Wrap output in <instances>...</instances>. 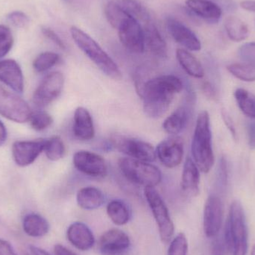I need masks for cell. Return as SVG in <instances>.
<instances>
[{
	"label": "cell",
	"mask_w": 255,
	"mask_h": 255,
	"mask_svg": "<svg viewBox=\"0 0 255 255\" xmlns=\"http://www.w3.org/2000/svg\"><path fill=\"white\" fill-rule=\"evenodd\" d=\"M193 161L201 172L208 173L214 164V154L212 147V133L209 114L203 111L196 121L191 144Z\"/></svg>",
	"instance_id": "obj_1"
},
{
	"label": "cell",
	"mask_w": 255,
	"mask_h": 255,
	"mask_svg": "<svg viewBox=\"0 0 255 255\" xmlns=\"http://www.w3.org/2000/svg\"><path fill=\"white\" fill-rule=\"evenodd\" d=\"M70 31L78 47L105 75L114 80L121 79L122 73L118 64L93 37L76 25L70 27Z\"/></svg>",
	"instance_id": "obj_2"
},
{
	"label": "cell",
	"mask_w": 255,
	"mask_h": 255,
	"mask_svg": "<svg viewBox=\"0 0 255 255\" xmlns=\"http://www.w3.org/2000/svg\"><path fill=\"white\" fill-rule=\"evenodd\" d=\"M224 235L232 255H247L248 227L244 208L239 201H234L231 205Z\"/></svg>",
	"instance_id": "obj_3"
},
{
	"label": "cell",
	"mask_w": 255,
	"mask_h": 255,
	"mask_svg": "<svg viewBox=\"0 0 255 255\" xmlns=\"http://www.w3.org/2000/svg\"><path fill=\"white\" fill-rule=\"evenodd\" d=\"M119 167L128 181L144 187H155L162 180L160 169L148 162L123 157L120 159Z\"/></svg>",
	"instance_id": "obj_4"
},
{
	"label": "cell",
	"mask_w": 255,
	"mask_h": 255,
	"mask_svg": "<svg viewBox=\"0 0 255 255\" xmlns=\"http://www.w3.org/2000/svg\"><path fill=\"white\" fill-rule=\"evenodd\" d=\"M144 194L158 227L160 240L168 244L172 240L175 228L167 207L155 187H145Z\"/></svg>",
	"instance_id": "obj_5"
},
{
	"label": "cell",
	"mask_w": 255,
	"mask_h": 255,
	"mask_svg": "<svg viewBox=\"0 0 255 255\" xmlns=\"http://www.w3.org/2000/svg\"><path fill=\"white\" fill-rule=\"evenodd\" d=\"M31 114L25 100L0 85V115L12 122L25 124L29 121Z\"/></svg>",
	"instance_id": "obj_6"
},
{
	"label": "cell",
	"mask_w": 255,
	"mask_h": 255,
	"mask_svg": "<svg viewBox=\"0 0 255 255\" xmlns=\"http://www.w3.org/2000/svg\"><path fill=\"white\" fill-rule=\"evenodd\" d=\"M64 76L60 72L46 75L33 94V103L37 108H44L56 100L62 92Z\"/></svg>",
	"instance_id": "obj_7"
},
{
	"label": "cell",
	"mask_w": 255,
	"mask_h": 255,
	"mask_svg": "<svg viewBox=\"0 0 255 255\" xmlns=\"http://www.w3.org/2000/svg\"><path fill=\"white\" fill-rule=\"evenodd\" d=\"M112 142L117 149L135 160L148 163L155 160V149L145 141L124 136H115L112 138Z\"/></svg>",
	"instance_id": "obj_8"
},
{
	"label": "cell",
	"mask_w": 255,
	"mask_h": 255,
	"mask_svg": "<svg viewBox=\"0 0 255 255\" xmlns=\"http://www.w3.org/2000/svg\"><path fill=\"white\" fill-rule=\"evenodd\" d=\"M175 94L162 90L145 88L139 94L143 101V111L150 118L157 119L166 114Z\"/></svg>",
	"instance_id": "obj_9"
},
{
	"label": "cell",
	"mask_w": 255,
	"mask_h": 255,
	"mask_svg": "<svg viewBox=\"0 0 255 255\" xmlns=\"http://www.w3.org/2000/svg\"><path fill=\"white\" fill-rule=\"evenodd\" d=\"M224 217V206L220 197L210 196L204 208V232L208 238H214L220 234Z\"/></svg>",
	"instance_id": "obj_10"
},
{
	"label": "cell",
	"mask_w": 255,
	"mask_h": 255,
	"mask_svg": "<svg viewBox=\"0 0 255 255\" xmlns=\"http://www.w3.org/2000/svg\"><path fill=\"white\" fill-rule=\"evenodd\" d=\"M156 157L166 167L172 169L179 166L184 156V141L182 138L172 135L163 139L155 149Z\"/></svg>",
	"instance_id": "obj_11"
},
{
	"label": "cell",
	"mask_w": 255,
	"mask_h": 255,
	"mask_svg": "<svg viewBox=\"0 0 255 255\" xmlns=\"http://www.w3.org/2000/svg\"><path fill=\"white\" fill-rule=\"evenodd\" d=\"M73 160L76 169L88 176L103 178L107 174L106 160L96 153L81 150L75 153Z\"/></svg>",
	"instance_id": "obj_12"
},
{
	"label": "cell",
	"mask_w": 255,
	"mask_h": 255,
	"mask_svg": "<svg viewBox=\"0 0 255 255\" xmlns=\"http://www.w3.org/2000/svg\"><path fill=\"white\" fill-rule=\"evenodd\" d=\"M46 140L37 139L34 140H19L12 145V156L18 166L25 167L32 164L38 156L44 151Z\"/></svg>",
	"instance_id": "obj_13"
},
{
	"label": "cell",
	"mask_w": 255,
	"mask_h": 255,
	"mask_svg": "<svg viewBox=\"0 0 255 255\" xmlns=\"http://www.w3.org/2000/svg\"><path fill=\"white\" fill-rule=\"evenodd\" d=\"M118 36L124 47L133 53L140 54L145 51L143 28L136 19L131 18L121 29Z\"/></svg>",
	"instance_id": "obj_14"
},
{
	"label": "cell",
	"mask_w": 255,
	"mask_h": 255,
	"mask_svg": "<svg viewBox=\"0 0 255 255\" xmlns=\"http://www.w3.org/2000/svg\"><path fill=\"white\" fill-rule=\"evenodd\" d=\"M166 25L168 32L176 43L190 51L201 50L202 43L199 37L181 21L169 16L166 19Z\"/></svg>",
	"instance_id": "obj_15"
},
{
	"label": "cell",
	"mask_w": 255,
	"mask_h": 255,
	"mask_svg": "<svg viewBox=\"0 0 255 255\" xmlns=\"http://www.w3.org/2000/svg\"><path fill=\"white\" fill-rule=\"evenodd\" d=\"M130 245L128 235L120 229H111L103 234L99 241L100 251L104 255H114L124 253Z\"/></svg>",
	"instance_id": "obj_16"
},
{
	"label": "cell",
	"mask_w": 255,
	"mask_h": 255,
	"mask_svg": "<svg viewBox=\"0 0 255 255\" xmlns=\"http://www.w3.org/2000/svg\"><path fill=\"white\" fill-rule=\"evenodd\" d=\"M185 4L193 14L208 23H218L223 16V8L211 0H186Z\"/></svg>",
	"instance_id": "obj_17"
},
{
	"label": "cell",
	"mask_w": 255,
	"mask_h": 255,
	"mask_svg": "<svg viewBox=\"0 0 255 255\" xmlns=\"http://www.w3.org/2000/svg\"><path fill=\"white\" fill-rule=\"evenodd\" d=\"M0 82L22 94L24 90V78L21 67L14 60L0 61Z\"/></svg>",
	"instance_id": "obj_18"
},
{
	"label": "cell",
	"mask_w": 255,
	"mask_h": 255,
	"mask_svg": "<svg viewBox=\"0 0 255 255\" xmlns=\"http://www.w3.org/2000/svg\"><path fill=\"white\" fill-rule=\"evenodd\" d=\"M69 242L81 251H88L95 244V238L92 231L85 223L76 222L67 229Z\"/></svg>",
	"instance_id": "obj_19"
},
{
	"label": "cell",
	"mask_w": 255,
	"mask_h": 255,
	"mask_svg": "<svg viewBox=\"0 0 255 255\" xmlns=\"http://www.w3.org/2000/svg\"><path fill=\"white\" fill-rule=\"evenodd\" d=\"M144 36H145V47L159 58L167 57L168 49L166 41L160 34L156 24L151 19L143 23Z\"/></svg>",
	"instance_id": "obj_20"
},
{
	"label": "cell",
	"mask_w": 255,
	"mask_h": 255,
	"mask_svg": "<svg viewBox=\"0 0 255 255\" xmlns=\"http://www.w3.org/2000/svg\"><path fill=\"white\" fill-rule=\"evenodd\" d=\"M73 133L77 139L82 141L91 140L94 137V121L91 114L85 108L79 107L75 111Z\"/></svg>",
	"instance_id": "obj_21"
},
{
	"label": "cell",
	"mask_w": 255,
	"mask_h": 255,
	"mask_svg": "<svg viewBox=\"0 0 255 255\" xmlns=\"http://www.w3.org/2000/svg\"><path fill=\"white\" fill-rule=\"evenodd\" d=\"M199 169L191 157L184 162L181 175V187L183 193L189 196H196L199 193L200 174Z\"/></svg>",
	"instance_id": "obj_22"
},
{
	"label": "cell",
	"mask_w": 255,
	"mask_h": 255,
	"mask_svg": "<svg viewBox=\"0 0 255 255\" xmlns=\"http://www.w3.org/2000/svg\"><path fill=\"white\" fill-rule=\"evenodd\" d=\"M78 205L84 210L97 209L103 206L106 196L100 189L94 187H87L81 189L76 196Z\"/></svg>",
	"instance_id": "obj_23"
},
{
	"label": "cell",
	"mask_w": 255,
	"mask_h": 255,
	"mask_svg": "<svg viewBox=\"0 0 255 255\" xmlns=\"http://www.w3.org/2000/svg\"><path fill=\"white\" fill-rule=\"evenodd\" d=\"M190 111V107L185 105L177 109L163 122V128L165 131L171 135H176L182 131L188 123Z\"/></svg>",
	"instance_id": "obj_24"
},
{
	"label": "cell",
	"mask_w": 255,
	"mask_h": 255,
	"mask_svg": "<svg viewBox=\"0 0 255 255\" xmlns=\"http://www.w3.org/2000/svg\"><path fill=\"white\" fill-rule=\"evenodd\" d=\"M22 229L31 238H43L49 233L50 226L49 222L37 214H29L22 220Z\"/></svg>",
	"instance_id": "obj_25"
},
{
	"label": "cell",
	"mask_w": 255,
	"mask_h": 255,
	"mask_svg": "<svg viewBox=\"0 0 255 255\" xmlns=\"http://www.w3.org/2000/svg\"><path fill=\"white\" fill-rule=\"evenodd\" d=\"M176 58L183 70L193 78L202 79L205 76V70L200 61L189 51L184 49L176 50Z\"/></svg>",
	"instance_id": "obj_26"
},
{
	"label": "cell",
	"mask_w": 255,
	"mask_h": 255,
	"mask_svg": "<svg viewBox=\"0 0 255 255\" xmlns=\"http://www.w3.org/2000/svg\"><path fill=\"white\" fill-rule=\"evenodd\" d=\"M106 19L115 29L120 30L127 23L131 16L120 5L117 0L109 1L105 6Z\"/></svg>",
	"instance_id": "obj_27"
},
{
	"label": "cell",
	"mask_w": 255,
	"mask_h": 255,
	"mask_svg": "<svg viewBox=\"0 0 255 255\" xmlns=\"http://www.w3.org/2000/svg\"><path fill=\"white\" fill-rule=\"evenodd\" d=\"M224 27L228 37L232 41H244L250 35V29L247 24L237 16H228L225 20Z\"/></svg>",
	"instance_id": "obj_28"
},
{
	"label": "cell",
	"mask_w": 255,
	"mask_h": 255,
	"mask_svg": "<svg viewBox=\"0 0 255 255\" xmlns=\"http://www.w3.org/2000/svg\"><path fill=\"white\" fill-rule=\"evenodd\" d=\"M107 214L109 218L117 226H124L128 223L130 212L125 202L121 200H113L107 206Z\"/></svg>",
	"instance_id": "obj_29"
},
{
	"label": "cell",
	"mask_w": 255,
	"mask_h": 255,
	"mask_svg": "<svg viewBox=\"0 0 255 255\" xmlns=\"http://www.w3.org/2000/svg\"><path fill=\"white\" fill-rule=\"evenodd\" d=\"M235 97L244 115L255 120V96L247 90L238 88L235 91Z\"/></svg>",
	"instance_id": "obj_30"
},
{
	"label": "cell",
	"mask_w": 255,
	"mask_h": 255,
	"mask_svg": "<svg viewBox=\"0 0 255 255\" xmlns=\"http://www.w3.org/2000/svg\"><path fill=\"white\" fill-rule=\"evenodd\" d=\"M117 1L132 18L136 19L138 22L142 21L143 23H145V22L151 19L149 13L136 0H117Z\"/></svg>",
	"instance_id": "obj_31"
},
{
	"label": "cell",
	"mask_w": 255,
	"mask_h": 255,
	"mask_svg": "<svg viewBox=\"0 0 255 255\" xmlns=\"http://www.w3.org/2000/svg\"><path fill=\"white\" fill-rule=\"evenodd\" d=\"M228 71L237 79L246 82H255V65L247 64H232L227 67Z\"/></svg>",
	"instance_id": "obj_32"
},
{
	"label": "cell",
	"mask_w": 255,
	"mask_h": 255,
	"mask_svg": "<svg viewBox=\"0 0 255 255\" xmlns=\"http://www.w3.org/2000/svg\"><path fill=\"white\" fill-rule=\"evenodd\" d=\"M44 151L47 158L52 161H58L62 158L65 154V146L61 137L55 136L47 139Z\"/></svg>",
	"instance_id": "obj_33"
},
{
	"label": "cell",
	"mask_w": 255,
	"mask_h": 255,
	"mask_svg": "<svg viewBox=\"0 0 255 255\" xmlns=\"http://www.w3.org/2000/svg\"><path fill=\"white\" fill-rule=\"evenodd\" d=\"M59 55L55 52H43L34 59L33 67L37 73H43L54 67L59 61Z\"/></svg>",
	"instance_id": "obj_34"
},
{
	"label": "cell",
	"mask_w": 255,
	"mask_h": 255,
	"mask_svg": "<svg viewBox=\"0 0 255 255\" xmlns=\"http://www.w3.org/2000/svg\"><path fill=\"white\" fill-rule=\"evenodd\" d=\"M29 123L33 129L37 131H41L52 125L53 119L46 112L39 110L32 112Z\"/></svg>",
	"instance_id": "obj_35"
},
{
	"label": "cell",
	"mask_w": 255,
	"mask_h": 255,
	"mask_svg": "<svg viewBox=\"0 0 255 255\" xmlns=\"http://www.w3.org/2000/svg\"><path fill=\"white\" fill-rule=\"evenodd\" d=\"M13 44V38L11 31L8 27L0 25V58L5 56Z\"/></svg>",
	"instance_id": "obj_36"
},
{
	"label": "cell",
	"mask_w": 255,
	"mask_h": 255,
	"mask_svg": "<svg viewBox=\"0 0 255 255\" xmlns=\"http://www.w3.org/2000/svg\"><path fill=\"white\" fill-rule=\"evenodd\" d=\"M187 251L188 244L185 235L179 233L171 241L168 255H187Z\"/></svg>",
	"instance_id": "obj_37"
},
{
	"label": "cell",
	"mask_w": 255,
	"mask_h": 255,
	"mask_svg": "<svg viewBox=\"0 0 255 255\" xmlns=\"http://www.w3.org/2000/svg\"><path fill=\"white\" fill-rule=\"evenodd\" d=\"M238 55L244 63L255 65V42H249L240 46Z\"/></svg>",
	"instance_id": "obj_38"
},
{
	"label": "cell",
	"mask_w": 255,
	"mask_h": 255,
	"mask_svg": "<svg viewBox=\"0 0 255 255\" xmlns=\"http://www.w3.org/2000/svg\"><path fill=\"white\" fill-rule=\"evenodd\" d=\"M214 238L211 247V255H227L228 252H230V249L225 235L219 234Z\"/></svg>",
	"instance_id": "obj_39"
},
{
	"label": "cell",
	"mask_w": 255,
	"mask_h": 255,
	"mask_svg": "<svg viewBox=\"0 0 255 255\" xmlns=\"http://www.w3.org/2000/svg\"><path fill=\"white\" fill-rule=\"evenodd\" d=\"M9 22L16 28H25L29 23V18L24 12L15 10L7 15Z\"/></svg>",
	"instance_id": "obj_40"
},
{
	"label": "cell",
	"mask_w": 255,
	"mask_h": 255,
	"mask_svg": "<svg viewBox=\"0 0 255 255\" xmlns=\"http://www.w3.org/2000/svg\"><path fill=\"white\" fill-rule=\"evenodd\" d=\"M41 31L42 33L44 34L45 37H47L49 40L53 42L60 49H63V50H65V49H67L64 42L61 40V37H60L52 28H49V27L42 26Z\"/></svg>",
	"instance_id": "obj_41"
},
{
	"label": "cell",
	"mask_w": 255,
	"mask_h": 255,
	"mask_svg": "<svg viewBox=\"0 0 255 255\" xmlns=\"http://www.w3.org/2000/svg\"><path fill=\"white\" fill-rule=\"evenodd\" d=\"M228 178H229V169H228L227 160L224 157H222L219 164L218 178L220 184L224 187L227 185Z\"/></svg>",
	"instance_id": "obj_42"
},
{
	"label": "cell",
	"mask_w": 255,
	"mask_h": 255,
	"mask_svg": "<svg viewBox=\"0 0 255 255\" xmlns=\"http://www.w3.org/2000/svg\"><path fill=\"white\" fill-rule=\"evenodd\" d=\"M202 91L207 98L211 100H217V93L214 87L210 82H204L202 84Z\"/></svg>",
	"instance_id": "obj_43"
},
{
	"label": "cell",
	"mask_w": 255,
	"mask_h": 255,
	"mask_svg": "<svg viewBox=\"0 0 255 255\" xmlns=\"http://www.w3.org/2000/svg\"><path fill=\"white\" fill-rule=\"evenodd\" d=\"M0 255H17L11 244L0 238Z\"/></svg>",
	"instance_id": "obj_44"
},
{
	"label": "cell",
	"mask_w": 255,
	"mask_h": 255,
	"mask_svg": "<svg viewBox=\"0 0 255 255\" xmlns=\"http://www.w3.org/2000/svg\"><path fill=\"white\" fill-rule=\"evenodd\" d=\"M248 143L252 149L255 148V122H250L247 127Z\"/></svg>",
	"instance_id": "obj_45"
},
{
	"label": "cell",
	"mask_w": 255,
	"mask_h": 255,
	"mask_svg": "<svg viewBox=\"0 0 255 255\" xmlns=\"http://www.w3.org/2000/svg\"><path fill=\"white\" fill-rule=\"evenodd\" d=\"M222 115H223V121H224L226 127H228L232 134L233 135L234 138L236 139V128H235V124H234L232 118L228 115L227 112H225V111L222 112Z\"/></svg>",
	"instance_id": "obj_46"
},
{
	"label": "cell",
	"mask_w": 255,
	"mask_h": 255,
	"mask_svg": "<svg viewBox=\"0 0 255 255\" xmlns=\"http://www.w3.org/2000/svg\"><path fill=\"white\" fill-rule=\"evenodd\" d=\"M54 254L55 255H77L69 249L66 248L61 244H57L54 247Z\"/></svg>",
	"instance_id": "obj_47"
},
{
	"label": "cell",
	"mask_w": 255,
	"mask_h": 255,
	"mask_svg": "<svg viewBox=\"0 0 255 255\" xmlns=\"http://www.w3.org/2000/svg\"><path fill=\"white\" fill-rule=\"evenodd\" d=\"M240 5L244 10L255 12V0H244L240 3Z\"/></svg>",
	"instance_id": "obj_48"
},
{
	"label": "cell",
	"mask_w": 255,
	"mask_h": 255,
	"mask_svg": "<svg viewBox=\"0 0 255 255\" xmlns=\"http://www.w3.org/2000/svg\"><path fill=\"white\" fill-rule=\"evenodd\" d=\"M7 130H6V127H4L3 123L0 121V146L3 145L5 142L6 139H7Z\"/></svg>",
	"instance_id": "obj_49"
},
{
	"label": "cell",
	"mask_w": 255,
	"mask_h": 255,
	"mask_svg": "<svg viewBox=\"0 0 255 255\" xmlns=\"http://www.w3.org/2000/svg\"><path fill=\"white\" fill-rule=\"evenodd\" d=\"M29 249L32 255H50L45 250L38 248V247H34V246H30Z\"/></svg>",
	"instance_id": "obj_50"
},
{
	"label": "cell",
	"mask_w": 255,
	"mask_h": 255,
	"mask_svg": "<svg viewBox=\"0 0 255 255\" xmlns=\"http://www.w3.org/2000/svg\"><path fill=\"white\" fill-rule=\"evenodd\" d=\"M251 255H255V244L254 247H253V250H252Z\"/></svg>",
	"instance_id": "obj_51"
},
{
	"label": "cell",
	"mask_w": 255,
	"mask_h": 255,
	"mask_svg": "<svg viewBox=\"0 0 255 255\" xmlns=\"http://www.w3.org/2000/svg\"><path fill=\"white\" fill-rule=\"evenodd\" d=\"M63 1H66L67 3H70L73 1V0H63Z\"/></svg>",
	"instance_id": "obj_52"
},
{
	"label": "cell",
	"mask_w": 255,
	"mask_h": 255,
	"mask_svg": "<svg viewBox=\"0 0 255 255\" xmlns=\"http://www.w3.org/2000/svg\"><path fill=\"white\" fill-rule=\"evenodd\" d=\"M211 1H212V0H211ZM217 1H218V0H217Z\"/></svg>",
	"instance_id": "obj_53"
}]
</instances>
